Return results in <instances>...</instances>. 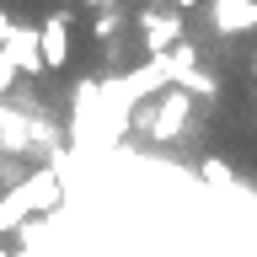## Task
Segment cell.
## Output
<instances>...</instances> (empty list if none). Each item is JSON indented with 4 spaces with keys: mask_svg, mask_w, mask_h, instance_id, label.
I'll use <instances>...</instances> for the list:
<instances>
[{
    "mask_svg": "<svg viewBox=\"0 0 257 257\" xmlns=\"http://www.w3.org/2000/svg\"><path fill=\"white\" fill-rule=\"evenodd\" d=\"M59 198V182H54V172H43V177H27L16 193H6L0 198V230H11V225H22L32 214L38 204H54Z\"/></svg>",
    "mask_w": 257,
    "mask_h": 257,
    "instance_id": "1",
    "label": "cell"
},
{
    "mask_svg": "<svg viewBox=\"0 0 257 257\" xmlns=\"http://www.w3.org/2000/svg\"><path fill=\"white\" fill-rule=\"evenodd\" d=\"M188 112H193V91L172 86V91L156 102V112H150V134H156V140H177V134L188 128Z\"/></svg>",
    "mask_w": 257,
    "mask_h": 257,
    "instance_id": "2",
    "label": "cell"
},
{
    "mask_svg": "<svg viewBox=\"0 0 257 257\" xmlns=\"http://www.w3.org/2000/svg\"><path fill=\"white\" fill-rule=\"evenodd\" d=\"M38 48H43V70H64V64H70V11H54L43 22Z\"/></svg>",
    "mask_w": 257,
    "mask_h": 257,
    "instance_id": "3",
    "label": "cell"
},
{
    "mask_svg": "<svg viewBox=\"0 0 257 257\" xmlns=\"http://www.w3.org/2000/svg\"><path fill=\"white\" fill-rule=\"evenodd\" d=\"M0 54H6L16 70H27V75H43V48H38V32L32 27H11L0 38Z\"/></svg>",
    "mask_w": 257,
    "mask_h": 257,
    "instance_id": "4",
    "label": "cell"
},
{
    "mask_svg": "<svg viewBox=\"0 0 257 257\" xmlns=\"http://www.w3.org/2000/svg\"><path fill=\"white\" fill-rule=\"evenodd\" d=\"M209 11H214V27H220L225 38H236V32H252V27H257V0H214Z\"/></svg>",
    "mask_w": 257,
    "mask_h": 257,
    "instance_id": "5",
    "label": "cell"
},
{
    "mask_svg": "<svg viewBox=\"0 0 257 257\" xmlns=\"http://www.w3.org/2000/svg\"><path fill=\"white\" fill-rule=\"evenodd\" d=\"M140 27H145V48L150 54H161V48H172L177 38H182V11H145L140 16Z\"/></svg>",
    "mask_w": 257,
    "mask_h": 257,
    "instance_id": "6",
    "label": "cell"
},
{
    "mask_svg": "<svg viewBox=\"0 0 257 257\" xmlns=\"http://www.w3.org/2000/svg\"><path fill=\"white\" fill-rule=\"evenodd\" d=\"M118 27H123V11H118V6H112V11H102V16L91 22V32H96V38H107V32H118Z\"/></svg>",
    "mask_w": 257,
    "mask_h": 257,
    "instance_id": "7",
    "label": "cell"
},
{
    "mask_svg": "<svg viewBox=\"0 0 257 257\" xmlns=\"http://www.w3.org/2000/svg\"><path fill=\"white\" fill-rule=\"evenodd\" d=\"M80 6H91V11H112L118 0H80Z\"/></svg>",
    "mask_w": 257,
    "mask_h": 257,
    "instance_id": "8",
    "label": "cell"
},
{
    "mask_svg": "<svg viewBox=\"0 0 257 257\" xmlns=\"http://www.w3.org/2000/svg\"><path fill=\"white\" fill-rule=\"evenodd\" d=\"M193 6H198V0H172V11H193Z\"/></svg>",
    "mask_w": 257,
    "mask_h": 257,
    "instance_id": "9",
    "label": "cell"
},
{
    "mask_svg": "<svg viewBox=\"0 0 257 257\" xmlns=\"http://www.w3.org/2000/svg\"><path fill=\"white\" fill-rule=\"evenodd\" d=\"M252 70H257V59H252Z\"/></svg>",
    "mask_w": 257,
    "mask_h": 257,
    "instance_id": "10",
    "label": "cell"
}]
</instances>
